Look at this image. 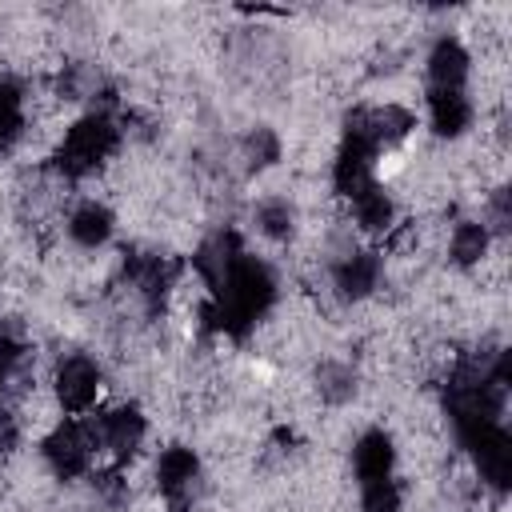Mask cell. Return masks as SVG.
<instances>
[{
  "mask_svg": "<svg viewBox=\"0 0 512 512\" xmlns=\"http://www.w3.org/2000/svg\"><path fill=\"white\" fill-rule=\"evenodd\" d=\"M276 300V276L264 260L240 252L224 276V284L212 292L204 320L228 336H244Z\"/></svg>",
  "mask_w": 512,
  "mask_h": 512,
  "instance_id": "obj_1",
  "label": "cell"
},
{
  "mask_svg": "<svg viewBox=\"0 0 512 512\" xmlns=\"http://www.w3.org/2000/svg\"><path fill=\"white\" fill-rule=\"evenodd\" d=\"M120 144V128L108 112H88L84 120H76L68 128V136L56 148V172L68 180H80L88 172H96Z\"/></svg>",
  "mask_w": 512,
  "mask_h": 512,
  "instance_id": "obj_2",
  "label": "cell"
},
{
  "mask_svg": "<svg viewBox=\"0 0 512 512\" xmlns=\"http://www.w3.org/2000/svg\"><path fill=\"white\" fill-rule=\"evenodd\" d=\"M416 128V116L400 104H372V108H352L344 116V140L368 148L372 156L388 152Z\"/></svg>",
  "mask_w": 512,
  "mask_h": 512,
  "instance_id": "obj_3",
  "label": "cell"
},
{
  "mask_svg": "<svg viewBox=\"0 0 512 512\" xmlns=\"http://www.w3.org/2000/svg\"><path fill=\"white\" fill-rule=\"evenodd\" d=\"M100 448V432L96 420H64L44 436V460L60 480H72L80 472L92 468V456Z\"/></svg>",
  "mask_w": 512,
  "mask_h": 512,
  "instance_id": "obj_4",
  "label": "cell"
},
{
  "mask_svg": "<svg viewBox=\"0 0 512 512\" xmlns=\"http://www.w3.org/2000/svg\"><path fill=\"white\" fill-rule=\"evenodd\" d=\"M460 444H464L468 456L476 460L480 476H484L496 492H504L508 480H512V436L504 432V424H500V420L476 424V428L460 432Z\"/></svg>",
  "mask_w": 512,
  "mask_h": 512,
  "instance_id": "obj_5",
  "label": "cell"
},
{
  "mask_svg": "<svg viewBox=\"0 0 512 512\" xmlns=\"http://www.w3.org/2000/svg\"><path fill=\"white\" fill-rule=\"evenodd\" d=\"M156 484L172 512H188L200 496V460L192 456V448H164L156 464Z\"/></svg>",
  "mask_w": 512,
  "mask_h": 512,
  "instance_id": "obj_6",
  "label": "cell"
},
{
  "mask_svg": "<svg viewBox=\"0 0 512 512\" xmlns=\"http://www.w3.org/2000/svg\"><path fill=\"white\" fill-rule=\"evenodd\" d=\"M100 392V368L88 356H64L56 368V400L64 412H88Z\"/></svg>",
  "mask_w": 512,
  "mask_h": 512,
  "instance_id": "obj_7",
  "label": "cell"
},
{
  "mask_svg": "<svg viewBox=\"0 0 512 512\" xmlns=\"http://www.w3.org/2000/svg\"><path fill=\"white\" fill-rule=\"evenodd\" d=\"M468 52L460 40L440 36L428 52V92H464L468 80Z\"/></svg>",
  "mask_w": 512,
  "mask_h": 512,
  "instance_id": "obj_8",
  "label": "cell"
},
{
  "mask_svg": "<svg viewBox=\"0 0 512 512\" xmlns=\"http://www.w3.org/2000/svg\"><path fill=\"white\" fill-rule=\"evenodd\" d=\"M96 432H100V448H108L116 460L136 456L140 440H144V416L140 408H112L104 416H96Z\"/></svg>",
  "mask_w": 512,
  "mask_h": 512,
  "instance_id": "obj_9",
  "label": "cell"
},
{
  "mask_svg": "<svg viewBox=\"0 0 512 512\" xmlns=\"http://www.w3.org/2000/svg\"><path fill=\"white\" fill-rule=\"evenodd\" d=\"M332 284L344 300H364L380 284V256L376 252H348L332 268Z\"/></svg>",
  "mask_w": 512,
  "mask_h": 512,
  "instance_id": "obj_10",
  "label": "cell"
},
{
  "mask_svg": "<svg viewBox=\"0 0 512 512\" xmlns=\"http://www.w3.org/2000/svg\"><path fill=\"white\" fill-rule=\"evenodd\" d=\"M392 464H396V448H392V436L372 428L356 440L352 448V468L360 476V484H372V480H388L392 476Z\"/></svg>",
  "mask_w": 512,
  "mask_h": 512,
  "instance_id": "obj_11",
  "label": "cell"
},
{
  "mask_svg": "<svg viewBox=\"0 0 512 512\" xmlns=\"http://www.w3.org/2000/svg\"><path fill=\"white\" fill-rule=\"evenodd\" d=\"M236 256H240V240H236V232H216V236H208V240L196 248L192 264H196V272L204 276L208 292H216V288L224 284V276H228V268H232Z\"/></svg>",
  "mask_w": 512,
  "mask_h": 512,
  "instance_id": "obj_12",
  "label": "cell"
},
{
  "mask_svg": "<svg viewBox=\"0 0 512 512\" xmlns=\"http://www.w3.org/2000/svg\"><path fill=\"white\" fill-rule=\"evenodd\" d=\"M124 272H128L132 288L144 296L148 308H156V304L164 300L168 284H172V264H168L164 256H140V252H136V256L124 260Z\"/></svg>",
  "mask_w": 512,
  "mask_h": 512,
  "instance_id": "obj_13",
  "label": "cell"
},
{
  "mask_svg": "<svg viewBox=\"0 0 512 512\" xmlns=\"http://www.w3.org/2000/svg\"><path fill=\"white\" fill-rule=\"evenodd\" d=\"M428 112H432V132L448 140L472 124V104L464 92H428Z\"/></svg>",
  "mask_w": 512,
  "mask_h": 512,
  "instance_id": "obj_14",
  "label": "cell"
},
{
  "mask_svg": "<svg viewBox=\"0 0 512 512\" xmlns=\"http://www.w3.org/2000/svg\"><path fill=\"white\" fill-rule=\"evenodd\" d=\"M68 232H72L76 244H84V248H100V244L112 236V212H108L104 204L88 200V204H80V208L72 212Z\"/></svg>",
  "mask_w": 512,
  "mask_h": 512,
  "instance_id": "obj_15",
  "label": "cell"
},
{
  "mask_svg": "<svg viewBox=\"0 0 512 512\" xmlns=\"http://www.w3.org/2000/svg\"><path fill=\"white\" fill-rule=\"evenodd\" d=\"M352 212H356V220H360L368 232H384V228L392 224V200L384 196L380 184H368L360 196H352Z\"/></svg>",
  "mask_w": 512,
  "mask_h": 512,
  "instance_id": "obj_16",
  "label": "cell"
},
{
  "mask_svg": "<svg viewBox=\"0 0 512 512\" xmlns=\"http://www.w3.org/2000/svg\"><path fill=\"white\" fill-rule=\"evenodd\" d=\"M20 132H24V96L16 80H4L0 84V148L16 144Z\"/></svg>",
  "mask_w": 512,
  "mask_h": 512,
  "instance_id": "obj_17",
  "label": "cell"
},
{
  "mask_svg": "<svg viewBox=\"0 0 512 512\" xmlns=\"http://www.w3.org/2000/svg\"><path fill=\"white\" fill-rule=\"evenodd\" d=\"M452 260L460 264V268H472L484 252H488V228L484 224H476V220H464V224H456V232H452Z\"/></svg>",
  "mask_w": 512,
  "mask_h": 512,
  "instance_id": "obj_18",
  "label": "cell"
},
{
  "mask_svg": "<svg viewBox=\"0 0 512 512\" xmlns=\"http://www.w3.org/2000/svg\"><path fill=\"white\" fill-rule=\"evenodd\" d=\"M316 388H320V396H324L328 404H344V400H352V392H356V372H352L348 364L328 360V364L316 368Z\"/></svg>",
  "mask_w": 512,
  "mask_h": 512,
  "instance_id": "obj_19",
  "label": "cell"
},
{
  "mask_svg": "<svg viewBox=\"0 0 512 512\" xmlns=\"http://www.w3.org/2000/svg\"><path fill=\"white\" fill-rule=\"evenodd\" d=\"M256 224H260L264 236H272V240H288L292 228H296V216H292L288 200H264V204L256 208Z\"/></svg>",
  "mask_w": 512,
  "mask_h": 512,
  "instance_id": "obj_20",
  "label": "cell"
},
{
  "mask_svg": "<svg viewBox=\"0 0 512 512\" xmlns=\"http://www.w3.org/2000/svg\"><path fill=\"white\" fill-rule=\"evenodd\" d=\"M360 508L364 512H400V484L392 476L360 484Z\"/></svg>",
  "mask_w": 512,
  "mask_h": 512,
  "instance_id": "obj_21",
  "label": "cell"
},
{
  "mask_svg": "<svg viewBox=\"0 0 512 512\" xmlns=\"http://www.w3.org/2000/svg\"><path fill=\"white\" fill-rule=\"evenodd\" d=\"M244 156H248V168L260 172V168H268V164L280 160V140H276L268 128H256V132H248V140H244Z\"/></svg>",
  "mask_w": 512,
  "mask_h": 512,
  "instance_id": "obj_22",
  "label": "cell"
},
{
  "mask_svg": "<svg viewBox=\"0 0 512 512\" xmlns=\"http://www.w3.org/2000/svg\"><path fill=\"white\" fill-rule=\"evenodd\" d=\"M20 340H16V332H0V396H4V388H8V380L16 376V364H20Z\"/></svg>",
  "mask_w": 512,
  "mask_h": 512,
  "instance_id": "obj_23",
  "label": "cell"
},
{
  "mask_svg": "<svg viewBox=\"0 0 512 512\" xmlns=\"http://www.w3.org/2000/svg\"><path fill=\"white\" fill-rule=\"evenodd\" d=\"M492 228L496 232H508V224H512V208H508V188H496L492 192Z\"/></svg>",
  "mask_w": 512,
  "mask_h": 512,
  "instance_id": "obj_24",
  "label": "cell"
},
{
  "mask_svg": "<svg viewBox=\"0 0 512 512\" xmlns=\"http://www.w3.org/2000/svg\"><path fill=\"white\" fill-rule=\"evenodd\" d=\"M16 440H20V428H16V416H8V412L0 408V452H8V448H16Z\"/></svg>",
  "mask_w": 512,
  "mask_h": 512,
  "instance_id": "obj_25",
  "label": "cell"
}]
</instances>
